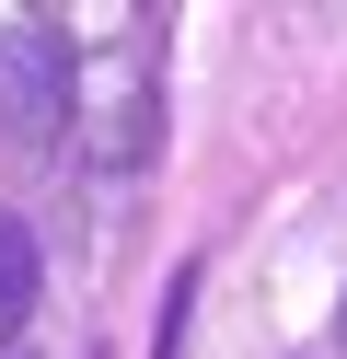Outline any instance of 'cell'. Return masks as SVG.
I'll list each match as a JSON object with an SVG mask.
<instances>
[{
    "instance_id": "cell-1",
    "label": "cell",
    "mask_w": 347,
    "mask_h": 359,
    "mask_svg": "<svg viewBox=\"0 0 347 359\" xmlns=\"http://www.w3.org/2000/svg\"><path fill=\"white\" fill-rule=\"evenodd\" d=\"M0 128L35 151L69 140V24H46V12L0 24Z\"/></svg>"
},
{
    "instance_id": "cell-2",
    "label": "cell",
    "mask_w": 347,
    "mask_h": 359,
    "mask_svg": "<svg viewBox=\"0 0 347 359\" xmlns=\"http://www.w3.org/2000/svg\"><path fill=\"white\" fill-rule=\"evenodd\" d=\"M23 325H35V232L0 209V336H23Z\"/></svg>"
},
{
    "instance_id": "cell-3",
    "label": "cell",
    "mask_w": 347,
    "mask_h": 359,
    "mask_svg": "<svg viewBox=\"0 0 347 359\" xmlns=\"http://www.w3.org/2000/svg\"><path fill=\"white\" fill-rule=\"evenodd\" d=\"M336 336H347V302H336Z\"/></svg>"
}]
</instances>
